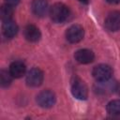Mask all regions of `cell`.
Wrapping results in <instances>:
<instances>
[{
	"instance_id": "6da1fadb",
	"label": "cell",
	"mask_w": 120,
	"mask_h": 120,
	"mask_svg": "<svg viewBox=\"0 0 120 120\" xmlns=\"http://www.w3.org/2000/svg\"><path fill=\"white\" fill-rule=\"evenodd\" d=\"M49 14L52 22L56 23H61L68 20V18L69 17L70 11L68 7H67L66 5L62 3H56L50 8Z\"/></svg>"
},
{
	"instance_id": "7a4b0ae2",
	"label": "cell",
	"mask_w": 120,
	"mask_h": 120,
	"mask_svg": "<svg viewBox=\"0 0 120 120\" xmlns=\"http://www.w3.org/2000/svg\"><path fill=\"white\" fill-rule=\"evenodd\" d=\"M71 93L77 99L84 100L88 97V88L84 82L79 78H75L71 83Z\"/></svg>"
},
{
	"instance_id": "3957f363",
	"label": "cell",
	"mask_w": 120,
	"mask_h": 120,
	"mask_svg": "<svg viewBox=\"0 0 120 120\" xmlns=\"http://www.w3.org/2000/svg\"><path fill=\"white\" fill-rule=\"evenodd\" d=\"M93 77L96 79L97 82H102L107 81L112 78V69L109 65L106 64H100L96 66L93 68Z\"/></svg>"
},
{
	"instance_id": "277c9868",
	"label": "cell",
	"mask_w": 120,
	"mask_h": 120,
	"mask_svg": "<svg viewBox=\"0 0 120 120\" xmlns=\"http://www.w3.org/2000/svg\"><path fill=\"white\" fill-rule=\"evenodd\" d=\"M56 101L55 94L51 90H44L41 91L37 96V102L42 108H51L54 105Z\"/></svg>"
},
{
	"instance_id": "5b68a950",
	"label": "cell",
	"mask_w": 120,
	"mask_h": 120,
	"mask_svg": "<svg viewBox=\"0 0 120 120\" xmlns=\"http://www.w3.org/2000/svg\"><path fill=\"white\" fill-rule=\"evenodd\" d=\"M84 36L83 28L79 24H73L68 28L66 32V38L70 43H77L82 39Z\"/></svg>"
},
{
	"instance_id": "8992f818",
	"label": "cell",
	"mask_w": 120,
	"mask_h": 120,
	"mask_svg": "<svg viewBox=\"0 0 120 120\" xmlns=\"http://www.w3.org/2000/svg\"><path fill=\"white\" fill-rule=\"evenodd\" d=\"M43 77V72L39 68H33L26 74V83L31 87H38L42 83Z\"/></svg>"
},
{
	"instance_id": "52a82bcc",
	"label": "cell",
	"mask_w": 120,
	"mask_h": 120,
	"mask_svg": "<svg viewBox=\"0 0 120 120\" xmlns=\"http://www.w3.org/2000/svg\"><path fill=\"white\" fill-rule=\"evenodd\" d=\"M105 27L112 32L120 30V12L112 11L110 12L105 19Z\"/></svg>"
},
{
	"instance_id": "ba28073f",
	"label": "cell",
	"mask_w": 120,
	"mask_h": 120,
	"mask_svg": "<svg viewBox=\"0 0 120 120\" xmlns=\"http://www.w3.org/2000/svg\"><path fill=\"white\" fill-rule=\"evenodd\" d=\"M74 58L80 64H89L94 61L95 54L91 50L81 49L76 51V52L74 53Z\"/></svg>"
},
{
	"instance_id": "9c48e42d",
	"label": "cell",
	"mask_w": 120,
	"mask_h": 120,
	"mask_svg": "<svg viewBox=\"0 0 120 120\" xmlns=\"http://www.w3.org/2000/svg\"><path fill=\"white\" fill-rule=\"evenodd\" d=\"M32 12L38 17H44L49 9L46 0H34L31 5Z\"/></svg>"
},
{
	"instance_id": "30bf717a",
	"label": "cell",
	"mask_w": 120,
	"mask_h": 120,
	"mask_svg": "<svg viewBox=\"0 0 120 120\" xmlns=\"http://www.w3.org/2000/svg\"><path fill=\"white\" fill-rule=\"evenodd\" d=\"M23 35H24V38L30 42H37L41 38L39 29L34 24L26 25L23 30Z\"/></svg>"
},
{
	"instance_id": "8fae6325",
	"label": "cell",
	"mask_w": 120,
	"mask_h": 120,
	"mask_svg": "<svg viewBox=\"0 0 120 120\" xmlns=\"http://www.w3.org/2000/svg\"><path fill=\"white\" fill-rule=\"evenodd\" d=\"M115 86H116V82H114L113 81L112 82L111 79L107 80V81H102V82H98L97 85L95 87V91L98 94H109L112 93L113 91H115Z\"/></svg>"
},
{
	"instance_id": "7c38bea8",
	"label": "cell",
	"mask_w": 120,
	"mask_h": 120,
	"mask_svg": "<svg viewBox=\"0 0 120 120\" xmlns=\"http://www.w3.org/2000/svg\"><path fill=\"white\" fill-rule=\"evenodd\" d=\"M2 32L7 38H12L18 32V25L12 20L5 21L2 24Z\"/></svg>"
},
{
	"instance_id": "4fadbf2b",
	"label": "cell",
	"mask_w": 120,
	"mask_h": 120,
	"mask_svg": "<svg viewBox=\"0 0 120 120\" xmlns=\"http://www.w3.org/2000/svg\"><path fill=\"white\" fill-rule=\"evenodd\" d=\"M26 67L22 61H14L9 66V73L13 78H21L24 75Z\"/></svg>"
},
{
	"instance_id": "5bb4252c",
	"label": "cell",
	"mask_w": 120,
	"mask_h": 120,
	"mask_svg": "<svg viewBox=\"0 0 120 120\" xmlns=\"http://www.w3.org/2000/svg\"><path fill=\"white\" fill-rule=\"evenodd\" d=\"M107 112L112 115L120 114V99H113L107 104Z\"/></svg>"
},
{
	"instance_id": "9a60e30c",
	"label": "cell",
	"mask_w": 120,
	"mask_h": 120,
	"mask_svg": "<svg viewBox=\"0 0 120 120\" xmlns=\"http://www.w3.org/2000/svg\"><path fill=\"white\" fill-rule=\"evenodd\" d=\"M0 15H1V19L3 22L5 21H8L11 20L12 15H13V8L12 6H9L8 4H5L1 7L0 9Z\"/></svg>"
},
{
	"instance_id": "2e32d148",
	"label": "cell",
	"mask_w": 120,
	"mask_h": 120,
	"mask_svg": "<svg viewBox=\"0 0 120 120\" xmlns=\"http://www.w3.org/2000/svg\"><path fill=\"white\" fill-rule=\"evenodd\" d=\"M12 76L9 73V71H6V70H1L0 72V83L2 87H8L10 85L11 82H12Z\"/></svg>"
},
{
	"instance_id": "e0dca14e",
	"label": "cell",
	"mask_w": 120,
	"mask_h": 120,
	"mask_svg": "<svg viewBox=\"0 0 120 120\" xmlns=\"http://www.w3.org/2000/svg\"><path fill=\"white\" fill-rule=\"evenodd\" d=\"M5 1H6V4H8V5H9V6L14 7V6L18 5V4L20 3V1H21V0H5Z\"/></svg>"
},
{
	"instance_id": "ac0fdd59",
	"label": "cell",
	"mask_w": 120,
	"mask_h": 120,
	"mask_svg": "<svg viewBox=\"0 0 120 120\" xmlns=\"http://www.w3.org/2000/svg\"><path fill=\"white\" fill-rule=\"evenodd\" d=\"M115 92L117 93V95H118V96H120V82H116Z\"/></svg>"
},
{
	"instance_id": "d6986e66",
	"label": "cell",
	"mask_w": 120,
	"mask_h": 120,
	"mask_svg": "<svg viewBox=\"0 0 120 120\" xmlns=\"http://www.w3.org/2000/svg\"><path fill=\"white\" fill-rule=\"evenodd\" d=\"M106 1L110 4H118V3H120V0H106Z\"/></svg>"
},
{
	"instance_id": "ffe728a7",
	"label": "cell",
	"mask_w": 120,
	"mask_h": 120,
	"mask_svg": "<svg viewBox=\"0 0 120 120\" xmlns=\"http://www.w3.org/2000/svg\"><path fill=\"white\" fill-rule=\"evenodd\" d=\"M80 2H82V3H83V4H87L88 3V0H79Z\"/></svg>"
}]
</instances>
